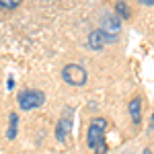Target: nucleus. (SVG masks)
Here are the masks:
<instances>
[{
    "mask_svg": "<svg viewBox=\"0 0 154 154\" xmlns=\"http://www.w3.org/2000/svg\"><path fill=\"white\" fill-rule=\"evenodd\" d=\"M107 119L105 117H93L88 123L86 131V144L95 154H105L107 152V142H105V131H107Z\"/></svg>",
    "mask_w": 154,
    "mask_h": 154,
    "instance_id": "f257e3e1",
    "label": "nucleus"
},
{
    "mask_svg": "<svg viewBox=\"0 0 154 154\" xmlns=\"http://www.w3.org/2000/svg\"><path fill=\"white\" fill-rule=\"evenodd\" d=\"M45 103V93L43 91H37V88H23L17 93V105L23 111H31L37 109Z\"/></svg>",
    "mask_w": 154,
    "mask_h": 154,
    "instance_id": "f03ea898",
    "label": "nucleus"
},
{
    "mask_svg": "<svg viewBox=\"0 0 154 154\" xmlns=\"http://www.w3.org/2000/svg\"><path fill=\"white\" fill-rule=\"evenodd\" d=\"M62 78L70 86H84L86 80H88V72L80 64H66L62 68Z\"/></svg>",
    "mask_w": 154,
    "mask_h": 154,
    "instance_id": "7ed1b4c3",
    "label": "nucleus"
},
{
    "mask_svg": "<svg viewBox=\"0 0 154 154\" xmlns=\"http://www.w3.org/2000/svg\"><path fill=\"white\" fill-rule=\"evenodd\" d=\"M103 33H105L107 41H115L121 31V19L115 17V12H105L101 17V27H99Z\"/></svg>",
    "mask_w": 154,
    "mask_h": 154,
    "instance_id": "20e7f679",
    "label": "nucleus"
},
{
    "mask_svg": "<svg viewBox=\"0 0 154 154\" xmlns=\"http://www.w3.org/2000/svg\"><path fill=\"white\" fill-rule=\"evenodd\" d=\"M72 128H74V121H72V109H64V113H62V117L58 119V123H56V140L60 144L66 142V138L72 134Z\"/></svg>",
    "mask_w": 154,
    "mask_h": 154,
    "instance_id": "39448f33",
    "label": "nucleus"
},
{
    "mask_svg": "<svg viewBox=\"0 0 154 154\" xmlns=\"http://www.w3.org/2000/svg\"><path fill=\"white\" fill-rule=\"evenodd\" d=\"M105 43H107V37L101 29H93L88 33V48L93 49V51H101V49L105 48Z\"/></svg>",
    "mask_w": 154,
    "mask_h": 154,
    "instance_id": "423d86ee",
    "label": "nucleus"
},
{
    "mask_svg": "<svg viewBox=\"0 0 154 154\" xmlns=\"http://www.w3.org/2000/svg\"><path fill=\"white\" fill-rule=\"evenodd\" d=\"M128 111H130V117L134 121V125H140L142 121V99L140 97H134L128 105Z\"/></svg>",
    "mask_w": 154,
    "mask_h": 154,
    "instance_id": "0eeeda50",
    "label": "nucleus"
},
{
    "mask_svg": "<svg viewBox=\"0 0 154 154\" xmlns=\"http://www.w3.org/2000/svg\"><path fill=\"white\" fill-rule=\"evenodd\" d=\"M17 125H19V113H11L8 115V131H6V138L14 140L17 138Z\"/></svg>",
    "mask_w": 154,
    "mask_h": 154,
    "instance_id": "6e6552de",
    "label": "nucleus"
},
{
    "mask_svg": "<svg viewBox=\"0 0 154 154\" xmlns=\"http://www.w3.org/2000/svg\"><path fill=\"white\" fill-rule=\"evenodd\" d=\"M115 17L121 19V21H125V19L131 17V11H130V6H128V2H115Z\"/></svg>",
    "mask_w": 154,
    "mask_h": 154,
    "instance_id": "1a4fd4ad",
    "label": "nucleus"
},
{
    "mask_svg": "<svg viewBox=\"0 0 154 154\" xmlns=\"http://www.w3.org/2000/svg\"><path fill=\"white\" fill-rule=\"evenodd\" d=\"M17 6H19V0H0V8L11 11V8H17Z\"/></svg>",
    "mask_w": 154,
    "mask_h": 154,
    "instance_id": "9d476101",
    "label": "nucleus"
},
{
    "mask_svg": "<svg viewBox=\"0 0 154 154\" xmlns=\"http://www.w3.org/2000/svg\"><path fill=\"white\" fill-rule=\"evenodd\" d=\"M140 2H142L144 6H152V4H154V0H140Z\"/></svg>",
    "mask_w": 154,
    "mask_h": 154,
    "instance_id": "9b49d317",
    "label": "nucleus"
},
{
    "mask_svg": "<svg viewBox=\"0 0 154 154\" xmlns=\"http://www.w3.org/2000/svg\"><path fill=\"white\" fill-rule=\"evenodd\" d=\"M150 130L154 131V113H152V115H150Z\"/></svg>",
    "mask_w": 154,
    "mask_h": 154,
    "instance_id": "f8f14e48",
    "label": "nucleus"
},
{
    "mask_svg": "<svg viewBox=\"0 0 154 154\" xmlns=\"http://www.w3.org/2000/svg\"><path fill=\"white\" fill-rule=\"evenodd\" d=\"M142 154H154V152L150 150V148H144V152H142Z\"/></svg>",
    "mask_w": 154,
    "mask_h": 154,
    "instance_id": "ddd939ff",
    "label": "nucleus"
}]
</instances>
